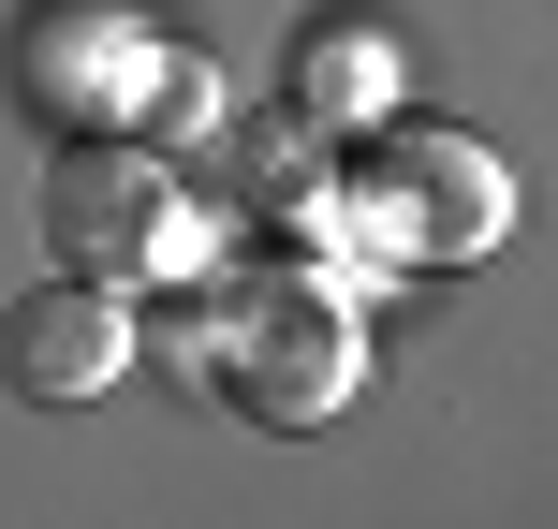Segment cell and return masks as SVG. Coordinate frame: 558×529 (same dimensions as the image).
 Segmentation results:
<instances>
[{"instance_id":"1","label":"cell","mask_w":558,"mask_h":529,"mask_svg":"<svg viewBox=\"0 0 558 529\" xmlns=\"http://www.w3.org/2000/svg\"><path fill=\"white\" fill-rule=\"evenodd\" d=\"M514 221V177L485 163L471 133H441V118H397V133H367V163L324 177V206H308V236L324 251H367L353 279H441V265H485Z\"/></svg>"},{"instance_id":"2","label":"cell","mask_w":558,"mask_h":529,"mask_svg":"<svg viewBox=\"0 0 558 529\" xmlns=\"http://www.w3.org/2000/svg\"><path fill=\"white\" fill-rule=\"evenodd\" d=\"M206 368H221V397L265 412V426H338L353 383H367L353 279H324V265H251V279H235V324L206 338Z\"/></svg>"},{"instance_id":"3","label":"cell","mask_w":558,"mask_h":529,"mask_svg":"<svg viewBox=\"0 0 558 529\" xmlns=\"http://www.w3.org/2000/svg\"><path fill=\"white\" fill-rule=\"evenodd\" d=\"M45 251L74 279H192L206 265V221H192V192H177L162 147L88 133V147L45 163Z\"/></svg>"},{"instance_id":"4","label":"cell","mask_w":558,"mask_h":529,"mask_svg":"<svg viewBox=\"0 0 558 529\" xmlns=\"http://www.w3.org/2000/svg\"><path fill=\"white\" fill-rule=\"evenodd\" d=\"M133 294L118 279H45V294H15L0 309V383L15 397H45V412H88V397H118L133 383Z\"/></svg>"},{"instance_id":"5","label":"cell","mask_w":558,"mask_h":529,"mask_svg":"<svg viewBox=\"0 0 558 529\" xmlns=\"http://www.w3.org/2000/svg\"><path fill=\"white\" fill-rule=\"evenodd\" d=\"M279 118H308V133H383L397 118V29L383 15H324L294 45V104Z\"/></svg>"},{"instance_id":"6","label":"cell","mask_w":558,"mask_h":529,"mask_svg":"<svg viewBox=\"0 0 558 529\" xmlns=\"http://www.w3.org/2000/svg\"><path fill=\"white\" fill-rule=\"evenodd\" d=\"M221 192L235 206H265V221H308V206H324V133H308V118H279V104H221Z\"/></svg>"},{"instance_id":"7","label":"cell","mask_w":558,"mask_h":529,"mask_svg":"<svg viewBox=\"0 0 558 529\" xmlns=\"http://www.w3.org/2000/svg\"><path fill=\"white\" fill-rule=\"evenodd\" d=\"M221 133V74H206L192 45H162V74H147V104H133V147H206Z\"/></svg>"}]
</instances>
